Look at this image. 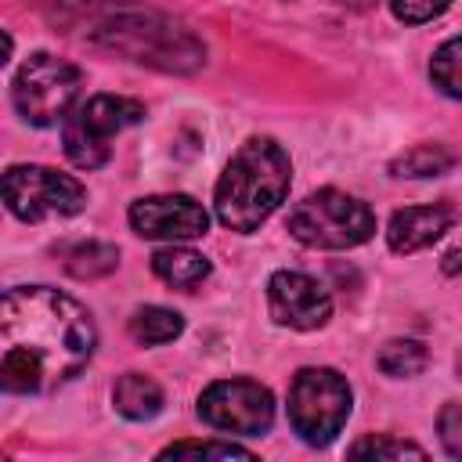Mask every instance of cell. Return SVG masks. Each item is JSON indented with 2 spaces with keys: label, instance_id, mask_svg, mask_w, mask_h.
Returning a JSON list of instances; mask_svg holds the SVG:
<instances>
[{
  "label": "cell",
  "instance_id": "cell-1",
  "mask_svg": "<svg viewBox=\"0 0 462 462\" xmlns=\"http://www.w3.org/2000/svg\"><path fill=\"white\" fill-rule=\"evenodd\" d=\"M90 310L51 285H14L0 310V383L7 393H51L94 357Z\"/></svg>",
  "mask_w": 462,
  "mask_h": 462
},
{
  "label": "cell",
  "instance_id": "cell-2",
  "mask_svg": "<svg viewBox=\"0 0 462 462\" xmlns=\"http://www.w3.org/2000/svg\"><path fill=\"white\" fill-rule=\"evenodd\" d=\"M292 180V162L285 148L271 137H249L224 166L217 191H213V209L217 220L238 235H253L289 195Z\"/></svg>",
  "mask_w": 462,
  "mask_h": 462
},
{
  "label": "cell",
  "instance_id": "cell-3",
  "mask_svg": "<svg viewBox=\"0 0 462 462\" xmlns=\"http://www.w3.org/2000/svg\"><path fill=\"white\" fill-rule=\"evenodd\" d=\"M90 40L119 58L162 72H199L206 43L170 14L152 7H112L90 25Z\"/></svg>",
  "mask_w": 462,
  "mask_h": 462
},
{
  "label": "cell",
  "instance_id": "cell-4",
  "mask_svg": "<svg viewBox=\"0 0 462 462\" xmlns=\"http://www.w3.org/2000/svg\"><path fill=\"white\" fill-rule=\"evenodd\" d=\"M285 227L310 249H354L375 235V213L339 188H321L289 209Z\"/></svg>",
  "mask_w": 462,
  "mask_h": 462
},
{
  "label": "cell",
  "instance_id": "cell-5",
  "mask_svg": "<svg viewBox=\"0 0 462 462\" xmlns=\"http://www.w3.org/2000/svg\"><path fill=\"white\" fill-rule=\"evenodd\" d=\"M350 401V383L336 368H300L289 386V426L303 444L325 448L343 433Z\"/></svg>",
  "mask_w": 462,
  "mask_h": 462
},
{
  "label": "cell",
  "instance_id": "cell-6",
  "mask_svg": "<svg viewBox=\"0 0 462 462\" xmlns=\"http://www.w3.org/2000/svg\"><path fill=\"white\" fill-rule=\"evenodd\" d=\"M79 87H83V72L72 61L36 51L14 72L11 101H14V112L29 126H54L72 116Z\"/></svg>",
  "mask_w": 462,
  "mask_h": 462
},
{
  "label": "cell",
  "instance_id": "cell-7",
  "mask_svg": "<svg viewBox=\"0 0 462 462\" xmlns=\"http://www.w3.org/2000/svg\"><path fill=\"white\" fill-rule=\"evenodd\" d=\"M144 119V105L123 94H94L72 116L65 119L61 144L72 166L79 170H97L112 155V137L123 134L126 126H137Z\"/></svg>",
  "mask_w": 462,
  "mask_h": 462
},
{
  "label": "cell",
  "instance_id": "cell-8",
  "mask_svg": "<svg viewBox=\"0 0 462 462\" xmlns=\"http://www.w3.org/2000/svg\"><path fill=\"white\" fill-rule=\"evenodd\" d=\"M4 202L18 220L36 224L51 217H76L87 206V188L51 166L18 162L4 173Z\"/></svg>",
  "mask_w": 462,
  "mask_h": 462
},
{
  "label": "cell",
  "instance_id": "cell-9",
  "mask_svg": "<svg viewBox=\"0 0 462 462\" xmlns=\"http://www.w3.org/2000/svg\"><path fill=\"white\" fill-rule=\"evenodd\" d=\"M199 419L220 433L260 437L274 422V397L256 379H217L199 393Z\"/></svg>",
  "mask_w": 462,
  "mask_h": 462
},
{
  "label": "cell",
  "instance_id": "cell-10",
  "mask_svg": "<svg viewBox=\"0 0 462 462\" xmlns=\"http://www.w3.org/2000/svg\"><path fill=\"white\" fill-rule=\"evenodd\" d=\"M267 307L278 325L296 328V332L321 328L332 318L328 289L303 271H274L267 282Z\"/></svg>",
  "mask_w": 462,
  "mask_h": 462
},
{
  "label": "cell",
  "instance_id": "cell-11",
  "mask_svg": "<svg viewBox=\"0 0 462 462\" xmlns=\"http://www.w3.org/2000/svg\"><path fill=\"white\" fill-rule=\"evenodd\" d=\"M126 217L141 238L188 242V238H202L209 231V213L191 195H148V199L130 202Z\"/></svg>",
  "mask_w": 462,
  "mask_h": 462
},
{
  "label": "cell",
  "instance_id": "cell-12",
  "mask_svg": "<svg viewBox=\"0 0 462 462\" xmlns=\"http://www.w3.org/2000/svg\"><path fill=\"white\" fill-rule=\"evenodd\" d=\"M455 224V209L448 202H433V206H404L390 217L386 224V242L393 253H419L426 245H433L448 227Z\"/></svg>",
  "mask_w": 462,
  "mask_h": 462
},
{
  "label": "cell",
  "instance_id": "cell-13",
  "mask_svg": "<svg viewBox=\"0 0 462 462\" xmlns=\"http://www.w3.org/2000/svg\"><path fill=\"white\" fill-rule=\"evenodd\" d=\"M112 404L123 419H134V422H144L152 415L162 411V390L155 379L141 375V372H126L116 379L112 386Z\"/></svg>",
  "mask_w": 462,
  "mask_h": 462
},
{
  "label": "cell",
  "instance_id": "cell-14",
  "mask_svg": "<svg viewBox=\"0 0 462 462\" xmlns=\"http://www.w3.org/2000/svg\"><path fill=\"white\" fill-rule=\"evenodd\" d=\"M152 271H155V278H162L173 289H195L209 278V260L195 249L166 245V249L152 253Z\"/></svg>",
  "mask_w": 462,
  "mask_h": 462
},
{
  "label": "cell",
  "instance_id": "cell-15",
  "mask_svg": "<svg viewBox=\"0 0 462 462\" xmlns=\"http://www.w3.org/2000/svg\"><path fill=\"white\" fill-rule=\"evenodd\" d=\"M58 256H61V267H65L72 278H79V282L105 278V274H112V271L119 267V249L108 245V242H97V238L61 245Z\"/></svg>",
  "mask_w": 462,
  "mask_h": 462
},
{
  "label": "cell",
  "instance_id": "cell-16",
  "mask_svg": "<svg viewBox=\"0 0 462 462\" xmlns=\"http://www.w3.org/2000/svg\"><path fill=\"white\" fill-rule=\"evenodd\" d=\"M126 332L141 346H162V343H170L184 332V318L170 307H137L126 321Z\"/></svg>",
  "mask_w": 462,
  "mask_h": 462
},
{
  "label": "cell",
  "instance_id": "cell-17",
  "mask_svg": "<svg viewBox=\"0 0 462 462\" xmlns=\"http://www.w3.org/2000/svg\"><path fill=\"white\" fill-rule=\"evenodd\" d=\"M451 166H455V155L444 144H415L390 162V173L393 177H440Z\"/></svg>",
  "mask_w": 462,
  "mask_h": 462
},
{
  "label": "cell",
  "instance_id": "cell-18",
  "mask_svg": "<svg viewBox=\"0 0 462 462\" xmlns=\"http://www.w3.org/2000/svg\"><path fill=\"white\" fill-rule=\"evenodd\" d=\"M426 361H430V354H426V346H422L419 339H390V343L379 350V357H375L379 372H386V375H393V379L419 375V372L426 368Z\"/></svg>",
  "mask_w": 462,
  "mask_h": 462
},
{
  "label": "cell",
  "instance_id": "cell-19",
  "mask_svg": "<svg viewBox=\"0 0 462 462\" xmlns=\"http://www.w3.org/2000/svg\"><path fill=\"white\" fill-rule=\"evenodd\" d=\"M430 79L440 94L462 101V36H451L448 43H440L433 51V61H430Z\"/></svg>",
  "mask_w": 462,
  "mask_h": 462
},
{
  "label": "cell",
  "instance_id": "cell-20",
  "mask_svg": "<svg viewBox=\"0 0 462 462\" xmlns=\"http://www.w3.org/2000/svg\"><path fill=\"white\" fill-rule=\"evenodd\" d=\"M350 455L354 458H426V451L411 440H401L393 433H375V437H365L357 444H350Z\"/></svg>",
  "mask_w": 462,
  "mask_h": 462
},
{
  "label": "cell",
  "instance_id": "cell-21",
  "mask_svg": "<svg viewBox=\"0 0 462 462\" xmlns=\"http://www.w3.org/2000/svg\"><path fill=\"white\" fill-rule=\"evenodd\" d=\"M159 458H253V451L231 440H177L159 451Z\"/></svg>",
  "mask_w": 462,
  "mask_h": 462
},
{
  "label": "cell",
  "instance_id": "cell-22",
  "mask_svg": "<svg viewBox=\"0 0 462 462\" xmlns=\"http://www.w3.org/2000/svg\"><path fill=\"white\" fill-rule=\"evenodd\" d=\"M455 0H390V11L397 22L404 25H426L433 18H440Z\"/></svg>",
  "mask_w": 462,
  "mask_h": 462
},
{
  "label": "cell",
  "instance_id": "cell-23",
  "mask_svg": "<svg viewBox=\"0 0 462 462\" xmlns=\"http://www.w3.org/2000/svg\"><path fill=\"white\" fill-rule=\"evenodd\" d=\"M437 433H440V444L451 458H462V404H444L440 415H437Z\"/></svg>",
  "mask_w": 462,
  "mask_h": 462
},
{
  "label": "cell",
  "instance_id": "cell-24",
  "mask_svg": "<svg viewBox=\"0 0 462 462\" xmlns=\"http://www.w3.org/2000/svg\"><path fill=\"white\" fill-rule=\"evenodd\" d=\"M444 271H448V274H458V271H462V249H451V253L444 256Z\"/></svg>",
  "mask_w": 462,
  "mask_h": 462
},
{
  "label": "cell",
  "instance_id": "cell-25",
  "mask_svg": "<svg viewBox=\"0 0 462 462\" xmlns=\"http://www.w3.org/2000/svg\"><path fill=\"white\" fill-rule=\"evenodd\" d=\"M458 368H462V357H458Z\"/></svg>",
  "mask_w": 462,
  "mask_h": 462
}]
</instances>
